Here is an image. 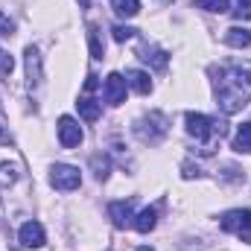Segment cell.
Returning <instances> with one entry per match:
<instances>
[{
	"mask_svg": "<svg viewBox=\"0 0 251 251\" xmlns=\"http://www.w3.org/2000/svg\"><path fill=\"white\" fill-rule=\"evenodd\" d=\"M88 44H91V59L100 62V59L105 56V47H102V41H100V29H97L94 24L88 26Z\"/></svg>",
	"mask_w": 251,
	"mask_h": 251,
	"instance_id": "cell-16",
	"label": "cell"
},
{
	"mask_svg": "<svg viewBox=\"0 0 251 251\" xmlns=\"http://www.w3.org/2000/svg\"><path fill=\"white\" fill-rule=\"evenodd\" d=\"M184 123H187L190 134H193L196 140H201V143H204L201 155H210V152H213V140L225 137V131H228L225 123H216L213 117H207V114H196V111H187Z\"/></svg>",
	"mask_w": 251,
	"mask_h": 251,
	"instance_id": "cell-2",
	"label": "cell"
},
{
	"mask_svg": "<svg viewBox=\"0 0 251 251\" xmlns=\"http://www.w3.org/2000/svg\"><path fill=\"white\" fill-rule=\"evenodd\" d=\"M18 240H21L24 249H41L44 246V228L38 222H26V225H21Z\"/></svg>",
	"mask_w": 251,
	"mask_h": 251,
	"instance_id": "cell-8",
	"label": "cell"
},
{
	"mask_svg": "<svg viewBox=\"0 0 251 251\" xmlns=\"http://www.w3.org/2000/svg\"><path fill=\"white\" fill-rule=\"evenodd\" d=\"M234 149L237 152H251V123H243L234 134Z\"/></svg>",
	"mask_w": 251,
	"mask_h": 251,
	"instance_id": "cell-17",
	"label": "cell"
},
{
	"mask_svg": "<svg viewBox=\"0 0 251 251\" xmlns=\"http://www.w3.org/2000/svg\"><path fill=\"white\" fill-rule=\"evenodd\" d=\"M94 88H97V76H94V73H91V76H88V79H85V91H94Z\"/></svg>",
	"mask_w": 251,
	"mask_h": 251,
	"instance_id": "cell-27",
	"label": "cell"
},
{
	"mask_svg": "<svg viewBox=\"0 0 251 251\" xmlns=\"http://www.w3.org/2000/svg\"><path fill=\"white\" fill-rule=\"evenodd\" d=\"M213 88H216V100H219L216 105L225 114L243 111L251 102V67H246V64L219 67V73L213 79Z\"/></svg>",
	"mask_w": 251,
	"mask_h": 251,
	"instance_id": "cell-1",
	"label": "cell"
},
{
	"mask_svg": "<svg viewBox=\"0 0 251 251\" xmlns=\"http://www.w3.org/2000/svg\"><path fill=\"white\" fill-rule=\"evenodd\" d=\"M12 70H15V59L6 50H0V76H9Z\"/></svg>",
	"mask_w": 251,
	"mask_h": 251,
	"instance_id": "cell-24",
	"label": "cell"
},
{
	"mask_svg": "<svg viewBox=\"0 0 251 251\" xmlns=\"http://www.w3.org/2000/svg\"><path fill=\"white\" fill-rule=\"evenodd\" d=\"M155 225H158V210H155V207H146V210H140V213L134 216V228H137L140 234H149Z\"/></svg>",
	"mask_w": 251,
	"mask_h": 251,
	"instance_id": "cell-15",
	"label": "cell"
},
{
	"mask_svg": "<svg viewBox=\"0 0 251 251\" xmlns=\"http://www.w3.org/2000/svg\"><path fill=\"white\" fill-rule=\"evenodd\" d=\"M137 251H155V249H149V246H143V249H137Z\"/></svg>",
	"mask_w": 251,
	"mask_h": 251,
	"instance_id": "cell-28",
	"label": "cell"
},
{
	"mask_svg": "<svg viewBox=\"0 0 251 251\" xmlns=\"http://www.w3.org/2000/svg\"><path fill=\"white\" fill-rule=\"evenodd\" d=\"M111 32H114V41H120V44H123V41H128V38H134V35H137V29H131V26H123V24H117V26H114Z\"/></svg>",
	"mask_w": 251,
	"mask_h": 251,
	"instance_id": "cell-22",
	"label": "cell"
},
{
	"mask_svg": "<svg viewBox=\"0 0 251 251\" xmlns=\"http://www.w3.org/2000/svg\"><path fill=\"white\" fill-rule=\"evenodd\" d=\"M140 59H143L146 64H152L155 70H164V67H167V62H170V56H167L164 50L149 47V44H146V47H140Z\"/></svg>",
	"mask_w": 251,
	"mask_h": 251,
	"instance_id": "cell-12",
	"label": "cell"
},
{
	"mask_svg": "<svg viewBox=\"0 0 251 251\" xmlns=\"http://www.w3.org/2000/svg\"><path fill=\"white\" fill-rule=\"evenodd\" d=\"M126 76L120 73H108V79H105V102L108 105H120L126 102Z\"/></svg>",
	"mask_w": 251,
	"mask_h": 251,
	"instance_id": "cell-7",
	"label": "cell"
},
{
	"mask_svg": "<svg viewBox=\"0 0 251 251\" xmlns=\"http://www.w3.org/2000/svg\"><path fill=\"white\" fill-rule=\"evenodd\" d=\"M193 176H201V170L193 167V164H184V178H193Z\"/></svg>",
	"mask_w": 251,
	"mask_h": 251,
	"instance_id": "cell-25",
	"label": "cell"
},
{
	"mask_svg": "<svg viewBox=\"0 0 251 251\" xmlns=\"http://www.w3.org/2000/svg\"><path fill=\"white\" fill-rule=\"evenodd\" d=\"M12 32V21H6L3 15H0V35H9Z\"/></svg>",
	"mask_w": 251,
	"mask_h": 251,
	"instance_id": "cell-26",
	"label": "cell"
},
{
	"mask_svg": "<svg viewBox=\"0 0 251 251\" xmlns=\"http://www.w3.org/2000/svg\"><path fill=\"white\" fill-rule=\"evenodd\" d=\"M108 219H111L117 228H128V225H134L131 201H111V204H108Z\"/></svg>",
	"mask_w": 251,
	"mask_h": 251,
	"instance_id": "cell-10",
	"label": "cell"
},
{
	"mask_svg": "<svg viewBox=\"0 0 251 251\" xmlns=\"http://www.w3.org/2000/svg\"><path fill=\"white\" fill-rule=\"evenodd\" d=\"M126 82H128L137 94H149V91H152V79H149V73H143V70H128V73H126Z\"/></svg>",
	"mask_w": 251,
	"mask_h": 251,
	"instance_id": "cell-13",
	"label": "cell"
},
{
	"mask_svg": "<svg viewBox=\"0 0 251 251\" xmlns=\"http://www.w3.org/2000/svg\"><path fill=\"white\" fill-rule=\"evenodd\" d=\"M167 117L161 114V111H149L140 123L134 126V131H137V137L143 140V143H158V140H164V134H167Z\"/></svg>",
	"mask_w": 251,
	"mask_h": 251,
	"instance_id": "cell-3",
	"label": "cell"
},
{
	"mask_svg": "<svg viewBox=\"0 0 251 251\" xmlns=\"http://www.w3.org/2000/svg\"><path fill=\"white\" fill-rule=\"evenodd\" d=\"M114 12L120 18H134L140 12V0H114Z\"/></svg>",
	"mask_w": 251,
	"mask_h": 251,
	"instance_id": "cell-18",
	"label": "cell"
},
{
	"mask_svg": "<svg viewBox=\"0 0 251 251\" xmlns=\"http://www.w3.org/2000/svg\"><path fill=\"white\" fill-rule=\"evenodd\" d=\"M222 231L228 234H237L243 243L251 246V210H228L222 219H219Z\"/></svg>",
	"mask_w": 251,
	"mask_h": 251,
	"instance_id": "cell-4",
	"label": "cell"
},
{
	"mask_svg": "<svg viewBox=\"0 0 251 251\" xmlns=\"http://www.w3.org/2000/svg\"><path fill=\"white\" fill-rule=\"evenodd\" d=\"M91 167H94L97 178H108V170H111L108 158H102V155H94V158H91Z\"/></svg>",
	"mask_w": 251,
	"mask_h": 251,
	"instance_id": "cell-21",
	"label": "cell"
},
{
	"mask_svg": "<svg viewBox=\"0 0 251 251\" xmlns=\"http://www.w3.org/2000/svg\"><path fill=\"white\" fill-rule=\"evenodd\" d=\"M234 18H237V21H249V18H251V0H237Z\"/></svg>",
	"mask_w": 251,
	"mask_h": 251,
	"instance_id": "cell-23",
	"label": "cell"
},
{
	"mask_svg": "<svg viewBox=\"0 0 251 251\" xmlns=\"http://www.w3.org/2000/svg\"><path fill=\"white\" fill-rule=\"evenodd\" d=\"M50 184L56 190H76L82 184V176H79V170L76 167H70V164H56L53 170H50Z\"/></svg>",
	"mask_w": 251,
	"mask_h": 251,
	"instance_id": "cell-5",
	"label": "cell"
},
{
	"mask_svg": "<svg viewBox=\"0 0 251 251\" xmlns=\"http://www.w3.org/2000/svg\"><path fill=\"white\" fill-rule=\"evenodd\" d=\"M0 134H3V128H0Z\"/></svg>",
	"mask_w": 251,
	"mask_h": 251,
	"instance_id": "cell-29",
	"label": "cell"
},
{
	"mask_svg": "<svg viewBox=\"0 0 251 251\" xmlns=\"http://www.w3.org/2000/svg\"><path fill=\"white\" fill-rule=\"evenodd\" d=\"M26 85H29V91H35L41 85V53H38V47H26Z\"/></svg>",
	"mask_w": 251,
	"mask_h": 251,
	"instance_id": "cell-9",
	"label": "cell"
},
{
	"mask_svg": "<svg viewBox=\"0 0 251 251\" xmlns=\"http://www.w3.org/2000/svg\"><path fill=\"white\" fill-rule=\"evenodd\" d=\"M18 181V167L15 164H0V187H9Z\"/></svg>",
	"mask_w": 251,
	"mask_h": 251,
	"instance_id": "cell-20",
	"label": "cell"
},
{
	"mask_svg": "<svg viewBox=\"0 0 251 251\" xmlns=\"http://www.w3.org/2000/svg\"><path fill=\"white\" fill-rule=\"evenodd\" d=\"M82 128L79 123L73 120V117H59V143H62L64 149H73V146H79L82 143Z\"/></svg>",
	"mask_w": 251,
	"mask_h": 251,
	"instance_id": "cell-6",
	"label": "cell"
},
{
	"mask_svg": "<svg viewBox=\"0 0 251 251\" xmlns=\"http://www.w3.org/2000/svg\"><path fill=\"white\" fill-rule=\"evenodd\" d=\"M225 44L228 47H237V50L251 47V32L246 26H231V29H225Z\"/></svg>",
	"mask_w": 251,
	"mask_h": 251,
	"instance_id": "cell-11",
	"label": "cell"
},
{
	"mask_svg": "<svg viewBox=\"0 0 251 251\" xmlns=\"http://www.w3.org/2000/svg\"><path fill=\"white\" fill-rule=\"evenodd\" d=\"M196 3V9H204V12H228L231 6H228V0H193Z\"/></svg>",
	"mask_w": 251,
	"mask_h": 251,
	"instance_id": "cell-19",
	"label": "cell"
},
{
	"mask_svg": "<svg viewBox=\"0 0 251 251\" xmlns=\"http://www.w3.org/2000/svg\"><path fill=\"white\" fill-rule=\"evenodd\" d=\"M76 108H79V117L88 120V123L100 120V114H102V102H97V100H79Z\"/></svg>",
	"mask_w": 251,
	"mask_h": 251,
	"instance_id": "cell-14",
	"label": "cell"
}]
</instances>
